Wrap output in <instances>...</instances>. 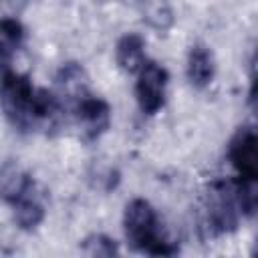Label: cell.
Returning a JSON list of instances; mask_svg holds the SVG:
<instances>
[{
	"mask_svg": "<svg viewBox=\"0 0 258 258\" xmlns=\"http://www.w3.org/2000/svg\"><path fill=\"white\" fill-rule=\"evenodd\" d=\"M34 87L32 81L16 71H2L0 75V111L6 121L18 129H30V105Z\"/></svg>",
	"mask_w": 258,
	"mask_h": 258,
	"instance_id": "cell-3",
	"label": "cell"
},
{
	"mask_svg": "<svg viewBox=\"0 0 258 258\" xmlns=\"http://www.w3.org/2000/svg\"><path fill=\"white\" fill-rule=\"evenodd\" d=\"M131 2L139 10V16L143 18V22L155 32L165 34L173 26L175 14L169 0H131Z\"/></svg>",
	"mask_w": 258,
	"mask_h": 258,
	"instance_id": "cell-12",
	"label": "cell"
},
{
	"mask_svg": "<svg viewBox=\"0 0 258 258\" xmlns=\"http://www.w3.org/2000/svg\"><path fill=\"white\" fill-rule=\"evenodd\" d=\"M185 77H187L189 85L198 91L212 85V81L216 77V58L208 44H204V42L191 44V48L187 52V60H185Z\"/></svg>",
	"mask_w": 258,
	"mask_h": 258,
	"instance_id": "cell-9",
	"label": "cell"
},
{
	"mask_svg": "<svg viewBox=\"0 0 258 258\" xmlns=\"http://www.w3.org/2000/svg\"><path fill=\"white\" fill-rule=\"evenodd\" d=\"M115 60L125 75H137L147 60L143 36L137 32L123 34L115 44Z\"/></svg>",
	"mask_w": 258,
	"mask_h": 258,
	"instance_id": "cell-11",
	"label": "cell"
},
{
	"mask_svg": "<svg viewBox=\"0 0 258 258\" xmlns=\"http://www.w3.org/2000/svg\"><path fill=\"white\" fill-rule=\"evenodd\" d=\"M228 159L238 177H258V137L254 125H240L228 141Z\"/></svg>",
	"mask_w": 258,
	"mask_h": 258,
	"instance_id": "cell-5",
	"label": "cell"
},
{
	"mask_svg": "<svg viewBox=\"0 0 258 258\" xmlns=\"http://www.w3.org/2000/svg\"><path fill=\"white\" fill-rule=\"evenodd\" d=\"M167 85H169L167 69L155 60H145V64L137 73V83H135V99L141 113L155 115L163 109Z\"/></svg>",
	"mask_w": 258,
	"mask_h": 258,
	"instance_id": "cell-4",
	"label": "cell"
},
{
	"mask_svg": "<svg viewBox=\"0 0 258 258\" xmlns=\"http://www.w3.org/2000/svg\"><path fill=\"white\" fill-rule=\"evenodd\" d=\"M123 230L129 246L137 252L149 256H173L179 252V246L163 234L155 208L143 198L127 202L123 212Z\"/></svg>",
	"mask_w": 258,
	"mask_h": 258,
	"instance_id": "cell-1",
	"label": "cell"
},
{
	"mask_svg": "<svg viewBox=\"0 0 258 258\" xmlns=\"http://www.w3.org/2000/svg\"><path fill=\"white\" fill-rule=\"evenodd\" d=\"M204 214V228L212 238L232 234L238 228L242 214L234 196L232 181H214L208 187Z\"/></svg>",
	"mask_w": 258,
	"mask_h": 258,
	"instance_id": "cell-2",
	"label": "cell"
},
{
	"mask_svg": "<svg viewBox=\"0 0 258 258\" xmlns=\"http://www.w3.org/2000/svg\"><path fill=\"white\" fill-rule=\"evenodd\" d=\"M54 95L67 111H73L89 95V75L81 62H62L54 75Z\"/></svg>",
	"mask_w": 258,
	"mask_h": 258,
	"instance_id": "cell-6",
	"label": "cell"
},
{
	"mask_svg": "<svg viewBox=\"0 0 258 258\" xmlns=\"http://www.w3.org/2000/svg\"><path fill=\"white\" fill-rule=\"evenodd\" d=\"M81 252L91 258H111L119 254V244L107 234H91L83 240Z\"/></svg>",
	"mask_w": 258,
	"mask_h": 258,
	"instance_id": "cell-15",
	"label": "cell"
},
{
	"mask_svg": "<svg viewBox=\"0 0 258 258\" xmlns=\"http://www.w3.org/2000/svg\"><path fill=\"white\" fill-rule=\"evenodd\" d=\"M77 125L85 141H97L111 127V107L105 99L93 97L91 93L73 109Z\"/></svg>",
	"mask_w": 258,
	"mask_h": 258,
	"instance_id": "cell-7",
	"label": "cell"
},
{
	"mask_svg": "<svg viewBox=\"0 0 258 258\" xmlns=\"http://www.w3.org/2000/svg\"><path fill=\"white\" fill-rule=\"evenodd\" d=\"M26 32L20 20L10 16H0V64L10 62V58L24 44Z\"/></svg>",
	"mask_w": 258,
	"mask_h": 258,
	"instance_id": "cell-13",
	"label": "cell"
},
{
	"mask_svg": "<svg viewBox=\"0 0 258 258\" xmlns=\"http://www.w3.org/2000/svg\"><path fill=\"white\" fill-rule=\"evenodd\" d=\"M32 183V175L18 161L8 159L0 165V200L4 204H14Z\"/></svg>",
	"mask_w": 258,
	"mask_h": 258,
	"instance_id": "cell-10",
	"label": "cell"
},
{
	"mask_svg": "<svg viewBox=\"0 0 258 258\" xmlns=\"http://www.w3.org/2000/svg\"><path fill=\"white\" fill-rule=\"evenodd\" d=\"M12 208V218L16 222V226L24 232H32L36 230L44 218H46V200H44V191L40 189V185L34 181L14 204H10Z\"/></svg>",
	"mask_w": 258,
	"mask_h": 258,
	"instance_id": "cell-8",
	"label": "cell"
},
{
	"mask_svg": "<svg viewBox=\"0 0 258 258\" xmlns=\"http://www.w3.org/2000/svg\"><path fill=\"white\" fill-rule=\"evenodd\" d=\"M234 183V196L244 218H254L258 208V181L256 177H238Z\"/></svg>",
	"mask_w": 258,
	"mask_h": 258,
	"instance_id": "cell-14",
	"label": "cell"
}]
</instances>
